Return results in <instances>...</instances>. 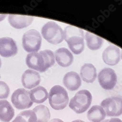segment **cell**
Masks as SVG:
<instances>
[{
  "mask_svg": "<svg viewBox=\"0 0 122 122\" xmlns=\"http://www.w3.org/2000/svg\"><path fill=\"white\" fill-rule=\"evenodd\" d=\"M25 61L29 68L42 73L54 65L55 56L52 51L46 49L28 54Z\"/></svg>",
  "mask_w": 122,
  "mask_h": 122,
  "instance_id": "6da1fadb",
  "label": "cell"
},
{
  "mask_svg": "<svg viewBox=\"0 0 122 122\" xmlns=\"http://www.w3.org/2000/svg\"><path fill=\"white\" fill-rule=\"evenodd\" d=\"M64 39L69 48L75 54L82 53L85 48L84 31L80 28L68 25L64 29Z\"/></svg>",
  "mask_w": 122,
  "mask_h": 122,
  "instance_id": "7a4b0ae2",
  "label": "cell"
},
{
  "mask_svg": "<svg viewBox=\"0 0 122 122\" xmlns=\"http://www.w3.org/2000/svg\"><path fill=\"white\" fill-rule=\"evenodd\" d=\"M92 101L90 92L86 89L79 91L70 100L69 107L77 114L84 113L90 107Z\"/></svg>",
  "mask_w": 122,
  "mask_h": 122,
  "instance_id": "3957f363",
  "label": "cell"
},
{
  "mask_svg": "<svg viewBox=\"0 0 122 122\" xmlns=\"http://www.w3.org/2000/svg\"><path fill=\"white\" fill-rule=\"evenodd\" d=\"M48 99L50 106L56 110L65 108L69 102V97L66 90L59 85L54 86L51 88Z\"/></svg>",
  "mask_w": 122,
  "mask_h": 122,
  "instance_id": "277c9868",
  "label": "cell"
},
{
  "mask_svg": "<svg viewBox=\"0 0 122 122\" xmlns=\"http://www.w3.org/2000/svg\"><path fill=\"white\" fill-rule=\"evenodd\" d=\"M41 32L44 38L50 44L58 45L62 43L64 39L63 29L53 21H49L44 25Z\"/></svg>",
  "mask_w": 122,
  "mask_h": 122,
  "instance_id": "5b68a950",
  "label": "cell"
},
{
  "mask_svg": "<svg viewBox=\"0 0 122 122\" xmlns=\"http://www.w3.org/2000/svg\"><path fill=\"white\" fill-rule=\"evenodd\" d=\"M42 38L37 30L32 29L23 35L22 43L24 49L29 53L37 52L42 46Z\"/></svg>",
  "mask_w": 122,
  "mask_h": 122,
  "instance_id": "8992f818",
  "label": "cell"
},
{
  "mask_svg": "<svg viewBox=\"0 0 122 122\" xmlns=\"http://www.w3.org/2000/svg\"><path fill=\"white\" fill-rule=\"evenodd\" d=\"M101 106L107 116H120L122 114V97L116 96L107 98L102 102Z\"/></svg>",
  "mask_w": 122,
  "mask_h": 122,
  "instance_id": "52a82bcc",
  "label": "cell"
},
{
  "mask_svg": "<svg viewBox=\"0 0 122 122\" xmlns=\"http://www.w3.org/2000/svg\"><path fill=\"white\" fill-rule=\"evenodd\" d=\"M11 100L14 107L19 110L28 109L33 105L29 92L23 88L15 90L12 94Z\"/></svg>",
  "mask_w": 122,
  "mask_h": 122,
  "instance_id": "ba28073f",
  "label": "cell"
},
{
  "mask_svg": "<svg viewBox=\"0 0 122 122\" xmlns=\"http://www.w3.org/2000/svg\"><path fill=\"white\" fill-rule=\"evenodd\" d=\"M98 82L101 87L106 90L113 89L117 82L115 71L110 68H105L99 73Z\"/></svg>",
  "mask_w": 122,
  "mask_h": 122,
  "instance_id": "9c48e42d",
  "label": "cell"
},
{
  "mask_svg": "<svg viewBox=\"0 0 122 122\" xmlns=\"http://www.w3.org/2000/svg\"><path fill=\"white\" fill-rule=\"evenodd\" d=\"M18 47L16 42L11 38H0V55L5 58H9L16 55Z\"/></svg>",
  "mask_w": 122,
  "mask_h": 122,
  "instance_id": "30bf717a",
  "label": "cell"
},
{
  "mask_svg": "<svg viewBox=\"0 0 122 122\" xmlns=\"http://www.w3.org/2000/svg\"><path fill=\"white\" fill-rule=\"evenodd\" d=\"M120 57V48L113 45L107 46L102 54L104 62L107 65L112 66H115L119 63Z\"/></svg>",
  "mask_w": 122,
  "mask_h": 122,
  "instance_id": "8fae6325",
  "label": "cell"
},
{
  "mask_svg": "<svg viewBox=\"0 0 122 122\" xmlns=\"http://www.w3.org/2000/svg\"><path fill=\"white\" fill-rule=\"evenodd\" d=\"M40 82L41 76L39 73L32 69H27L22 76V83L25 88H34L38 86Z\"/></svg>",
  "mask_w": 122,
  "mask_h": 122,
  "instance_id": "7c38bea8",
  "label": "cell"
},
{
  "mask_svg": "<svg viewBox=\"0 0 122 122\" xmlns=\"http://www.w3.org/2000/svg\"><path fill=\"white\" fill-rule=\"evenodd\" d=\"M34 20V17L18 14H10L8 18L9 24L13 27L20 29L25 28L31 25Z\"/></svg>",
  "mask_w": 122,
  "mask_h": 122,
  "instance_id": "4fadbf2b",
  "label": "cell"
},
{
  "mask_svg": "<svg viewBox=\"0 0 122 122\" xmlns=\"http://www.w3.org/2000/svg\"><path fill=\"white\" fill-rule=\"evenodd\" d=\"M55 57L58 64L64 67L71 65L74 60L72 54L66 47H61L56 50Z\"/></svg>",
  "mask_w": 122,
  "mask_h": 122,
  "instance_id": "5bb4252c",
  "label": "cell"
},
{
  "mask_svg": "<svg viewBox=\"0 0 122 122\" xmlns=\"http://www.w3.org/2000/svg\"><path fill=\"white\" fill-rule=\"evenodd\" d=\"M63 82L64 86L71 91L78 89L82 84L80 76L74 71H70L66 73L64 77Z\"/></svg>",
  "mask_w": 122,
  "mask_h": 122,
  "instance_id": "9a60e30c",
  "label": "cell"
},
{
  "mask_svg": "<svg viewBox=\"0 0 122 122\" xmlns=\"http://www.w3.org/2000/svg\"><path fill=\"white\" fill-rule=\"evenodd\" d=\"M80 76L84 82L92 83L97 77L96 69L92 64H85L81 67Z\"/></svg>",
  "mask_w": 122,
  "mask_h": 122,
  "instance_id": "2e32d148",
  "label": "cell"
},
{
  "mask_svg": "<svg viewBox=\"0 0 122 122\" xmlns=\"http://www.w3.org/2000/svg\"><path fill=\"white\" fill-rule=\"evenodd\" d=\"M15 115V110L7 100H0V121L9 122Z\"/></svg>",
  "mask_w": 122,
  "mask_h": 122,
  "instance_id": "e0dca14e",
  "label": "cell"
},
{
  "mask_svg": "<svg viewBox=\"0 0 122 122\" xmlns=\"http://www.w3.org/2000/svg\"><path fill=\"white\" fill-rule=\"evenodd\" d=\"M30 98L32 102L36 104H42L48 98L46 89L42 86H39L29 91Z\"/></svg>",
  "mask_w": 122,
  "mask_h": 122,
  "instance_id": "ac0fdd59",
  "label": "cell"
},
{
  "mask_svg": "<svg viewBox=\"0 0 122 122\" xmlns=\"http://www.w3.org/2000/svg\"><path fill=\"white\" fill-rule=\"evenodd\" d=\"M106 117V113L103 108L100 106H92L87 113L88 119L92 122H101Z\"/></svg>",
  "mask_w": 122,
  "mask_h": 122,
  "instance_id": "d6986e66",
  "label": "cell"
},
{
  "mask_svg": "<svg viewBox=\"0 0 122 122\" xmlns=\"http://www.w3.org/2000/svg\"><path fill=\"white\" fill-rule=\"evenodd\" d=\"M85 39L88 48L91 50L100 49L104 42L103 39L88 31L86 33Z\"/></svg>",
  "mask_w": 122,
  "mask_h": 122,
  "instance_id": "ffe728a7",
  "label": "cell"
},
{
  "mask_svg": "<svg viewBox=\"0 0 122 122\" xmlns=\"http://www.w3.org/2000/svg\"><path fill=\"white\" fill-rule=\"evenodd\" d=\"M35 113L37 122H47L50 118V112L49 108L43 105L35 107L32 110Z\"/></svg>",
  "mask_w": 122,
  "mask_h": 122,
  "instance_id": "44dd1931",
  "label": "cell"
},
{
  "mask_svg": "<svg viewBox=\"0 0 122 122\" xmlns=\"http://www.w3.org/2000/svg\"><path fill=\"white\" fill-rule=\"evenodd\" d=\"M12 122H37V118L32 110L22 111Z\"/></svg>",
  "mask_w": 122,
  "mask_h": 122,
  "instance_id": "7402d4cb",
  "label": "cell"
},
{
  "mask_svg": "<svg viewBox=\"0 0 122 122\" xmlns=\"http://www.w3.org/2000/svg\"><path fill=\"white\" fill-rule=\"evenodd\" d=\"M10 94V88L4 81L0 80V99L8 98Z\"/></svg>",
  "mask_w": 122,
  "mask_h": 122,
  "instance_id": "603a6c76",
  "label": "cell"
},
{
  "mask_svg": "<svg viewBox=\"0 0 122 122\" xmlns=\"http://www.w3.org/2000/svg\"><path fill=\"white\" fill-rule=\"evenodd\" d=\"M108 122H122V121L119 118H113L109 119Z\"/></svg>",
  "mask_w": 122,
  "mask_h": 122,
  "instance_id": "cb8c5ba5",
  "label": "cell"
},
{
  "mask_svg": "<svg viewBox=\"0 0 122 122\" xmlns=\"http://www.w3.org/2000/svg\"><path fill=\"white\" fill-rule=\"evenodd\" d=\"M49 122H64L60 119L55 118V119H53L51 121H50Z\"/></svg>",
  "mask_w": 122,
  "mask_h": 122,
  "instance_id": "d4e9b609",
  "label": "cell"
},
{
  "mask_svg": "<svg viewBox=\"0 0 122 122\" xmlns=\"http://www.w3.org/2000/svg\"><path fill=\"white\" fill-rule=\"evenodd\" d=\"M7 15L6 14H0V22H1L6 18Z\"/></svg>",
  "mask_w": 122,
  "mask_h": 122,
  "instance_id": "484cf974",
  "label": "cell"
},
{
  "mask_svg": "<svg viewBox=\"0 0 122 122\" xmlns=\"http://www.w3.org/2000/svg\"><path fill=\"white\" fill-rule=\"evenodd\" d=\"M72 122H85L81 120H75L72 121Z\"/></svg>",
  "mask_w": 122,
  "mask_h": 122,
  "instance_id": "4316f807",
  "label": "cell"
},
{
  "mask_svg": "<svg viewBox=\"0 0 122 122\" xmlns=\"http://www.w3.org/2000/svg\"><path fill=\"white\" fill-rule=\"evenodd\" d=\"M108 121H109V119H108V120H104V121H102V122H108Z\"/></svg>",
  "mask_w": 122,
  "mask_h": 122,
  "instance_id": "83f0119b",
  "label": "cell"
},
{
  "mask_svg": "<svg viewBox=\"0 0 122 122\" xmlns=\"http://www.w3.org/2000/svg\"><path fill=\"white\" fill-rule=\"evenodd\" d=\"M1 65H2V62H1V60L0 59V68L1 67Z\"/></svg>",
  "mask_w": 122,
  "mask_h": 122,
  "instance_id": "f1b7e54d",
  "label": "cell"
},
{
  "mask_svg": "<svg viewBox=\"0 0 122 122\" xmlns=\"http://www.w3.org/2000/svg\"></svg>",
  "mask_w": 122,
  "mask_h": 122,
  "instance_id": "f546056e",
  "label": "cell"
}]
</instances>
